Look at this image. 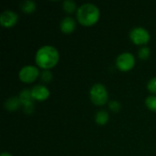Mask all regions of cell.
Masks as SVG:
<instances>
[{
	"label": "cell",
	"mask_w": 156,
	"mask_h": 156,
	"mask_svg": "<svg viewBox=\"0 0 156 156\" xmlns=\"http://www.w3.org/2000/svg\"><path fill=\"white\" fill-rule=\"evenodd\" d=\"M59 59L58 51L50 46H45L38 49L36 54V63L44 69H48L57 65Z\"/></svg>",
	"instance_id": "1"
},
{
	"label": "cell",
	"mask_w": 156,
	"mask_h": 156,
	"mask_svg": "<svg viewBox=\"0 0 156 156\" xmlns=\"http://www.w3.org/2000/svg\"><path fill=\"white\" fill-rule=\"evenodd\" d=\"M77 18L83 26H92L96 24L100 18V10L92 4H84L79 7L77 11Z\"/></svg>",
	"instance_id": "2"
},
{
	"label": "cell",
	"mask_w": 156,
	"mask_h": 156,
	"mask_svg": "<svg viewBox=\"0 0 156 156\" xmlns=\"http://www.w3.org/2000/svg\"><path fill=\"white\" fill-rule=\"evenodd\" d=\"M91 101L98 106L104 105L108 101V92L105 87L101 84H95L90 89Z\"/></svg>",
	"instance_id": "3"
},
{
	"label": "cell",
	"mask_w": 156,
	"mask_h": 156,
	"mask_svg": "<svg viewBox=\"0 0 156 156\" xmlns=\"http://www.w3.org/2000/svg\"><path fill=\"white\" fill-rule=\"evenodd\" d=\"M134 64H135L134 57L128 52L121 54L116 60V65L118 69L122 71L131 70L134 67Z\"/></svg>",
	"instance_id": "4"
},
{
	"label": "cell",
	"mask_w": 156,
	"mask_h": 156,
	"mask_svg": "<svg viewBox=\"0 0 156 156\" xmlns=\"http://www.w3.org/2000/svg\"><path fill=\"white\" fill-rule=\"evenodd\" d=\"M130 37L136 45H144L150 40V35L148 31L143 27L133 28L130 33Z\"/></svg>",
	"instance_id": "5"
},
{
	"label": "cell",
	"mask_w": 156,
	"mask_h": 156,
	"mask_svg": "<svg viewBox=\"0 0 156 156\" xmlns=\"http://www.w3.org/2000/svg\"><path fill=\"white\" fill-rule=\"evenodd\" d=\"M38 69L34 66H26L19 71V79L25 83L33 82L38 76Z\"/></svg>",
	"instance_id": "6"
},
{
	"label": "cell",
	"mask_w": 156,
	"mask_h": 156,
	"mask_svg": "<svg viewBox=\"0 0 156 156\" xmlns=\"http://www.w3.org/2000/svg\"><path fill=\"white\" fill-rule=\"evenodd\" d=\"M19 99L21 101V103L24 105V111L26 113L30 114L34 112V99L31 94V90H24L19 94Z\"/></svg>",
	"instance_id": "7"
},
{
	"label": "cell",
	"mask_w": 156,
	"mask_h": 156,
	"mask_svg": "<svg viewBox=\"0 0 156 156\" xmlns=\"http://www.w3.org/2000/svg\"><path fill=\"white\" fill-rule=\"evenodd\" d=\"M17 15L12 11H5L1 14L0 24L5 27H11L17 22Z\"/></svg>",
	"instance_id": "8"
},
{
	"label": "cell",
	"mask_w": 156,
	"mask_h": 156,
	"mask_svg": "<svg viewBox=\"0 0 156 156\" xmlns=\"http://www.w3.org/2000/svg\"><path fill=\"white\" fill-rule=\"evenodd\" d=\"M31 94L34 100L37 101H45L48 98L49 96V90L42 85H37L35 86L31 90Z\"/></svg>",
	"instance_id": "9"
},
{
	"label": "cell",
	"mask_w": 156,
	"mask_h": 156,
	"mask_svg": "<svg viewBox=\"0 0 156 156\" xmlns=\"http://www.w3.org/2000/svg\"><path fill=\"white\" fill-rule=\"evenodd\" d=\"M76 23L72 17H65L60 23V29L65 34H70L75 30Z\"/></svg>",
	"instance_id": "10"
},
{
	"label": "cell",
	"mask_w": 156,
	"mask_h": 156,
	"mask_svg": "<svg viewBox=\"0 0 156 156\" xmlns=\"http://www.w3.org/2000/svg\"><path fill=\"white\" fill-rule=\"evenodd\" d=\"M22 105L19 97H12L5 102V107L9 112H15Z\"/></svg>",
	"instance_id": "11"
},
{
	"label": "cell",
	"mask_w": 156,
	"mask_h": 156,
	"mask_svg": "<svg viewBox=\"0 0 156 156\" xmlns=\"http://www.w3.org/2000/svg\"><path fill=\"white\" fill-rule=\"evenodd\" d=\"M95 121L99 125H104L109 121V114L104 111H100L95 116Z\"/></svg>",
	"instance_id": "12"
},
{
	"label": "cell",
	"mask_w": 156,
	"mask_h": 156,
	"mask_svg": "<svg viewBox=\"0 0 156 156\" xmlns=\"http://www.w3.org/2000/svg\"><path fill=\"white\" fill-rule=\"evenodd\" d=\"M20 7H21V9L25 12V13H28V14H30V13H32V12H34L35 10H36V3L34 2V1H30V0H28V1H25V2H23L21 5H20Z\"/></svg>",
	"instance_id": "13"
},
{
	"label": "cell",
	"mask_w": 156,
	"mask_h": 156,
	"mask_svg": "<svg viewBox=\"0 0 156 156\" xmlns=\"http://www.w3.org/2000/svg\"><path fill=\"white\" fill-rule=\"evenodd\" d=\"M77 6H76V4L71 1V0H66L63 2V9L65 12L69 13V14H71L73 13L75 10H76Z\"/></svg>",
	"instance_id": "14"
},
{
	"label": "cell",
	"mask_w": 156,
	"mask_h": 156,
	"mask_svg": "<svg viewBox=\"0 0 156 156\" xmlns=\"http://www.w3.org/2000/svg\"><path fill=\"white\" fill-rule=\"evenodd\" d=\"M146 106L153 112H156V96H149L145 101Z\"/></svg>",
	"instance_id": "15"
},
{
	"label": "cell",
	"mask_w": 156,
	"mask_h": 156,
	"mask_svg": "<svg viewBox=\"0 0 156 156\" xmlns=\"http://www.w3.org/2000/svg\"><path fill=\"white\" fill-rule=\"evenodd\" d=\"M138 56H139V58H140L141 59H143V60L147 59V58H149V56H150V49H149V48H147V47L142 48L139 50Z\"/></svg>",
	"instance_id": "16"
},
{
	"label": "cell",
	"mask_w": 156,
	"mask_h": 156,
	"mask_svg": "<svg viewBox=\"0 0 156 156\" xmlns=\"http://www.w3.org/2000/svg\"><path fill=\"white\" fill-rule=\"evenodd\" d=\"M40 78H41V80L42 81H44V82H49L52 80V74L49 71H48V70H44L41 73Z\"/></svg>",
	"instance_id": "17"
},
{
	"label": "cell",
	"mask_w": 156,
	"mask_h": 156,
	"mask_svg": "<svg viewBox=\"0 0 156 156\" xmlns=\"http://www.w3.org/2000/svg\"><path fill=\"white\" fill-rule=\"evenodd\" d=\"M109 108L112 111V112H119L121 110V104L118 102V101H112L109 103Z\"/></svg>",
	"instance_id": "18"
},
{
	"label": "cell",
	"mask_w": 156,
	"mask_h": 156,
	"mask_svg": "<svg viewBox=\"0 0 156 156\" xmlns=\"http://www.w3.org/2000/svg\"><path fill=\"white\" fill-rule=\"evenodd\" d=\"M148 90L153 92V93H156V78H154L152 79L149 83H148Z\"/></svg>",
	"instance_id": "19"
},
{
	"label": "cell",
	"mask_w": 156,
	"mask_h": 156,
	"mask_svg": "<svg viewBox=\"0 0 156 156\" xmlns=\"http://www.w3.org/2000/svg\"><path fill=\"white\" fill-rule=\"evenodd\" d=\"M0 156H12V155H11L10 154H8V153H2Z\"/></svg>",
	"instance_id": "20"
}]
</instances>
